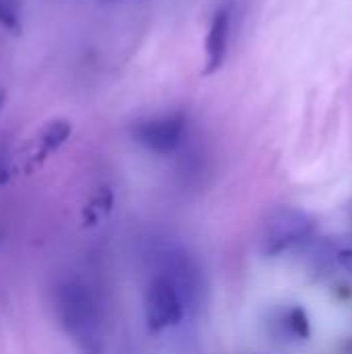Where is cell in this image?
Wrapping results in <instances>:
<instances>
[{
  "label": "cell",
  "instance_id": "8",
  "mask_svg": "<svg viewBox=\"0 0 352 354\" xmlns=\"http://www.w3.org/2000/svg\"><path fill=\"white\" fill-rule=\"evenodd\" d=\"M71 122L64 118H56L50 120L37 135L35 145H33V153H31V164H39L44 162L52 151H56L60 145H64V141L71 137Z\"/></svg>",
  "mask_w": 352,
  "mask_h": 354
},
{
  "label": "cell",
  "instance_id": "6",
  "mask_svg": "<svg viewBox=\"0 0 352 354\" xmlns=\"http://www.w3.org/2000/svg\"><path fill=\"white\" fill-rule=\"evenodd\" d=\"M228 35H230V10L218 8L210 23V31L205 37L203 75H214L220 71V66L226 58V52H228Z\"/></svg>",
  "mask_w": 352,
  "mask_h": 354
},
{
  "label": "cell",
  "instance_id": "5",
  "mask_svg": "<svg viewBox=\"0 0 352 354\" xmlns=\"http://www.w3.org/2000/svg\"><path fill=\"white\" fill-rule=\"evenodd\" d=\"M187 135V118L180 114L143 120L133 129V137L139 145L154 153H172L180 147Z\"/></svg>",
  "mask_w": 352,
  "mask_h": 354
},
{
  "label": "cell",
  "instance_id": "9",
  "mask_svg": "<svg viewBox=\"0 0 352 354\" xmlns=\"http://www.w3.org/2000/svg\"><path fill=\"white\" fill-rule=\"evenodd\" d=\"M0 27L10 33L23 29V0H0Z\"/></svg>",
  "mask_w": 352,
  "mask_h": 354
},
{
  "label": "cell",
  "instance_id": "7",
  "mask_svg": "<svg viewBox=\"0 0 352 354\" xmlns=\"http://www.w3.org/2000/svg\"><path fill=\"white\" fill-rule=\"evenodd\" d=\"M272 334L280 340H305L311 334L309 317L301 307L278 309L270 319Z\"/></svg>",
  "mask_w": 352,
  "mask_h": 354
},
{
  "label": "cell",
  "instance_id": "10",
  "mask_svg": "<svg viewBox=\"0 0 352 354\" xmlns=\"http://www.w3.org/2000/svg\"><path fill=\"white\" fill-rule=\"evenodd\" d=\"M338 263H340V266L352 276V251H342V253L338 255Z\"/></svg>",
  "mask_w": 352,
  "mask_h": 354
},
{
  "label": "cell",
  "instance_id": "11",
  "mask_svg": "<svg viewBox=\"0 0 352 354\" xmlns=\"http://www.w3.org/2000/svg\"><path fill=\"white\" fill-rule=\"evenodd\" d=\"M4 102H6V91H4V87H0V110L4 108Z\"/></svg>",
  "mask_w": 352,
  "mask_h": 354
},
{
  "label": "cell",
  "instance_id": "1",
  "mask_svg": "<svg viewBox=\"0 0 352 354\" xmlns=\"http://www.w3.org/2000/svg\"><path fill=\"white\" fill-rule=\"evenodd\" d=\"M56 319L81 354H104V319L93 288L77 276L54 286Z\"/></svg>",
  "mask_w": 352,
  "mask_h": 354
},
{
  "label": "cell",
  "instance_id": "4",
  "mask_svg": "<svg viewBox=\"0 0 352 354\" xmlns=\"http://www.w3.org/2000/svg\"><path fill=\"white\" fill-rule=\"evenodd\" d=\"M156 274L168 278L176 286V290L180 292V297L187 305V311L195 309L199 290H201V282H199V270L187 253H183L180 249H172V247L160 249Z\"/></svg>",
  "mask_w": 352,
  "mask_h": 354
},
{
  "label": "cell",
  "instance_id": "3",
  "mask_svg": "<svg viewBox=\"0 0 352 354\" xmlns=\"http://www.w3.org/2000/svg\"><path fill=\"white\" fill-rule=\"evenodd\" d=\"M143 309L147 328L156 334L178 326L183 317L189 313L176 286L160 274H156L147 284Z\"/></svg>",
  "mask_w": 352,
  "mask_h": 354
},
{
  "label": "cell",
  "instance_id": "2",
  "mask_svg": "<svg viewBox=\"0 0 352 354\" xmlns=\"http://www.w3.org/2000/svg\"><path fill=\"white\" fill-rule=\"evenodd\" d=\"M313 232V220L297 207H280L272 212L261 230V251L268 257H278L303 243Z\"/></svg>",
  "mask_w": 352,
  "mask_h": 354
}]
</instances>
